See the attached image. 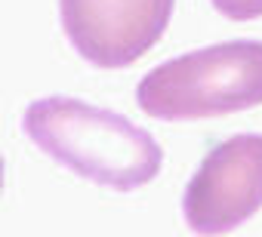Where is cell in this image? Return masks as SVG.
<instances>
[{
	"label": "cell",
	"instance_id": "obj_1",
	"mask_svg": "<svg viewBox=\"0 0 262 237\" xmlns=\"http://www.w3.org/2000/svg\"><path fill=\"white\" fill-rule=\"evenodd\" d=\"M22 130L50 160L111 191H136L164 167V148L148 130L83 99H34Z\"/></svg>",
	"mask_w": 262,
	"mask_h": 237
},
{
	"label": "cell",
	"instance_id": "obj_2",
	"mask_svg": "<svg viewBox=\"0 0 262 237\" xmlns=\"http://www.w3.org/2000/svg\"><path fill=\"white\" fill-rule=\"evenodd\" d=\"M155 121H201L262 105V40L213 43L151 68L136 86Z\"/></svg>",
	"mask_w": 262,
	"mask_h": 237
},
{
	"label": "cell",
	"instance_id": "obj_3",
	"mask_svg": "<svg viewBox=\"0 0 262 237\" xmlns=\"http://www.w3.org/2000/svg\"><path fill=\"white\" fill-rule=\"evenodd\" d=\"M262 209V136L244 133L213 145L182 194V212L198 237H219Z\"/></svg>",
	"mask_w": 262,
	"mask_h": 237
},
{
	"label": "cell",
	"instance_id": "obj_4",
	"mask_svg": "<svg viewBox=\"0 0 262 237\" xmlns=\"http://www.w3.org/2000/svg\"><path fill=\"white\" fill-rule=\"evenodd\" d=\"M176 0H59L71 46L96 68L139 62L167 31Z\"/></svg>",
	"mask_w": 262,
	"mask_h": 237
},
{
	"label": "cell",
	"instance_id": "obj_5",
	"mask_svg": "<svg viewBox=\"0 0 262 237\" xmlns=\"http://www.w3.org/2000/svg\"><path fill=\"white\" fill-rule=\"evenodd\" d=\"M210 4L231 22H253L262 19V0H210Z\"/></svg>",
	"mask_w": 262,
	"mask_h": 237
},
{
	"label": "cell",
	"instance_id": "obj_6",
	"mask_svg": "<svg viewBox=\"0 0 262 237\" xmlns=\"http://www.w3.org/2000/svg\"><path fill=\"white\" fill-rule=\"evenodd\" d=\"M0 191H4V157H0Z\"/></svg>",
	"mask_w": 262,
	"mask_h": 237
}]
</instances>
